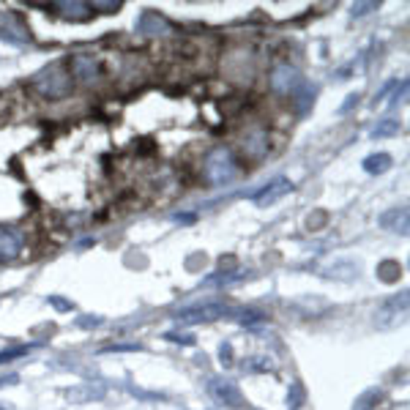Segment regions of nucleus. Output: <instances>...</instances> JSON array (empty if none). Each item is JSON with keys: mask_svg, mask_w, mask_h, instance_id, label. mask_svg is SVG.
I'll use <instances>...</instances> for the list:
<instances>
[{"mask_svg": "<svg viewBox=\"0 0 410 410\" xmlns=\"http://www.w3.org/2000/svg\"><path fill=\"white\" fill-rule=\"evenodd\" d=\"M380 227L389 233H397V235H408V205H397L386 211L380 216Z\"/></svg>", "mask_w": 410, "mask_h": 410, "instance_id": "nucleus-9", "label": "nucleus"}, {"mask_svg": "<svg viewBox=\"0 0 410 410\" xmlns=\"http://www.w3.org/2000/svg\"><path fill=\"white\" fill-rule=\"evenodd\" d=\"M233 315L225 304H200V307H189L175 312V320L178 323H186V326H197V323H213L219 317H227Z\"/></svg>", "mask_w": 410, "mask_h": 410, "instance_id": "nucleus-4", "label": "nucleus"}, {"mask_svg": "<svg viewBox=\"0 0 410 410\" xmlns=\"http://www.w3.org/2000/svg\"><path fill=\"white\" fill-rule=\"evenodd\" d=\"M235 159H233V153L225 151V148H216V151H211L208 153V159H205V178L211 181V184H227V181H233L235 178Z\"/></svg>", "mask_w": 410, "mask_h": 410, "instance_id": "nucleus-3", "label": "nucleus"}, {"mask_svg": "<svg viewBox=\"0 0 410 410\" xmlns=\"http://www.w3.org/2000/svg\"><path fill=\"white\" fill-rule=\"evenodd\" d=\"M399 131V126L394 121H386L380 123V126H375V137H391V134H397Z\"/></svg>", "mask_w": 410, "mask_h": 410, "instance_id": "nucleus-16", "label": "nucleus"}, {"mask_svg": "<svg viewBox=\"0 0 410 410\" xmlns=\"http://www.w3.org/2000/svg\"><path fill=\"white\" fill-rule=\"evenodd\" d=\"M380 397H383V391L377 389H369L364 391L358 399H356V405H353V410H375V405L380 402Z\"/></svg>", "mask_w": 410, "mask_h": 410, "instance_id": "nucleus-13", "label": "nucleus"}, {"mask_svg": "<svg viewBox=\"0 0 410 410\" xmlns=\"http://www.w3.org/2000/svg\"><path fill=\"white\" fill-rule=\"evenodd\" d=\"M380 276H383L386 282L397 279V276H399V266H397V263H383V266H380Z\"/></svg>", "mask_w": 410, "mask_h": 410, "instance_id": "nucleus-17", "label": "nucleus"}, {"mask_svg": "<svg viewBox=\"0 0 410 410\" xmlns=\"http://www.w3.org/2000/svg\"><path fill=\"white\" fill-rule=\"evenodd\" d=\"M211 397H213L216 402H222V405H230V408H238V405L244 402L241 389H238L233 380H227V377H216V380L211 383Z\"/></svg>", "mask_w": 410, "mask_h": 410, "instance_id": "nucleus-7", "label": "nucleus"}, {"mask_svg": "<svg viewBox=\"0 0 410 410\" xmlns=\"http://www.w3.org/2000/svg\"><path fill=\"white\" fill-rule=\"evenodd\" d=\"M22 249H25V235H22L20 230L0 225V263L14 260Z\"/></svg>", "mask_w": 410, "mask_h": 410, "instance_id": "nucleus-6", "label": "nucleus"}, {"mask_svg": "<svg viewBox=\"0 0 410 410\" xmlns=\"http://www.w3.org/2000/svg\"><path fill=\"white\" fill-rule=\"evenodd\" d=\"M230 353H233L230 345H225V348H222V356H219V358H222V364H230V361H233V356H230Z\"/></svg>", "mask_w": 410, "mask_h": 410, "instance_id": "nucleus-19", "label": "nucleus"}, {"mask_svg": "<svg viewBox=\"0 0 410 410\" xmlns=\"http://www.w3.org/2000/svg\"><path fill=\"white\" fill-rule=\"evenodd\" d=\"M389 167H391L389 153H375V156H369L367 162H364V170L367 172H386Z\"/></svg>", "mask_w": 410, "mask_h": 410, "instance_id": "nucleus-14", "label": "nucleus"}, {"mask_svg": "<svg viewBox=\"0 0 410 410\" xmlns=\"http://www.w3.org/2000/svg\"><path fill=\"white\" fill-rule=\"evenodd\" d=\"M271 85H274L276 93H290L298 85V71L293 66H279V69L271 71Z\"/></svg>", "mask_w": 410, "mask_h": 410, "instance_id": "nucleus-11", "label": "nucleus"}, {"mask_svg": "<svg viewBox=\"0 0 410 410\" xmlns=\"http://www.w3.org/2000/svg\"><path fill=\"white\" fill-rule=\"evenodd\" d=\"M30 85L44 99H63V96L71 93V74L63 63H52V66L41 69L39 74L30 80Z\"/></svg>", "mask_w": 410, "mask_h": 410, "instance_id": "nucleus-1", "label": "nucleus"}, {"mask_svg": "<svg viewBox=\"0 0 410 410\" xmlns=\"http://www.w3.org/2000/svg\"><path fill=\"white\" fill-rule=\"evenodd\" d=\"M293 192V184H290V178H274L271 184H266L257 194H254V203L257 205H271V203H276L279 197H285V194H290Z\"/></svg>", "mask_w": 410, "mask_h": 410, "instance_id": "nucleus-8", "label": "nucleus"}, {"mask_svg": "<svg viewBox=\"0 0 410 410\" xmlns=\"http://www.w3.org/2000/svg\"><path fill=\"white\" fill-rule=\"evenodd\" d=\"M58 14L66 20H88L93 11L88 3H58Z\"/></svg>", "mask_w": 410, "mask_h": 410, "instance_id": "nucleus-12", "label": "nucleus"}, {"mask_svg": "<svg viewBox=\"0 0 410 410\" xmlns=\"http://www.w3.org/2000/svg\"><path fill=\"white\" fill-rule=\"evenodd\" d=\"M375 8V3H367V6H358V8H353V14L356 17H361V14H367V11H372Z\"/></svg>", "mask_w": 410, "mask_h": 410, "instance_id": "nucleus-18", "label": "nucleus"}, {"mask_svg": "<svg viewBox=\"0 0 410 410\" xmlns=\"http://www.w3.org/2000/svg\"><path fill=\"white\" fill-rule=\"evenodd\" d=\"M408 317V290L391 295L383 307L377 309V326L380 328H397L399 323H405Z\"/></svg>", "mask_w": 410, "mask_h": 410, "instance_id": "nucleus-5", "label": "nucleus"}, {"mask_svg": "<svg viewBox=\"0 0 410 410\" xmlns=\"http://www.w3.org/2000/svg\"><path fill=\"white\" fill-rule=\"evenodd\" d=\"M36 348V345H20V348H8L0 353V364L3 361H11V358H20V356H25V353H30V350Z\"/></svg>", "mask_w": 410, "mask_h": 410, "instance_id": "nucleus-15", "label": "nucleus"}, {"mask_svg": "<svg viewBox=\"0 0 410 410\" xmlns=\"http://www.w3.org/2000/svg\"><path fill=\"white\" fill-rule=\"evenodd\" d=\"M241 148H244V153L254 156V159L266 156L268 153V131H263V129H252V131H246L244 137H241Z\"/></svg>", "mask_w": 410, "mask_h": 410, "instance_id": "nucleus-10", "label": "nucleus"}, {"mask_svg": "<svg viewBox=\"0 0 410 410\" xmlns=\"http://www.w3.org/2000/svg\"><path fill=\"white\" fill-rule=\"evenodd\" d=\"M69 74H74L82 85H93L102 77H107V63L99 52H74L71 55V69Z\"/></svg>", "mask_w": 410, "mask_h": 410, "instance_id": "nucleus-2", "label": "nucleus"}]
</instances>
